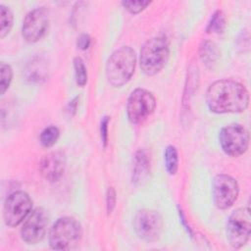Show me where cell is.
Instances as JSON below:
<instances>
[{
    "label": "cell",
    "instance_id": "24",
    "mask_svg": "<svg viewBox=\"0 0 251 251\" xmlns=\"http://www.w3.org/2000/svg\"><path fill=\"white\" fill-rule=\"evenodd\" d=\"M109 123H110V118L108 116H105L102 118L101 123H100V135H101V140L104 148H106L108 144V127H109Z\"/></svg>",
    "mask_w": 251,
    "mask_h": 251
},
{
    "label": "cell",
    "instance_id": "19",
    "mask_svg": "<svg viewBox=\"0 0 251 251\" xmlns=\"http://www.w3.org/2000/svg\"><path fill=\"white\" fill-rule=\"evenodd\" d=\"M59 135H60V131H59L58 127H56L54 126H50L45 127L41 131L39 140H40V143L42 146L51 147L57 142Z\"/></svg>",
    "mask_w": 251,
    "mask_h": 251
},
{
    "label": "cell",
    "instance_id": "10",
    "mask_svg": "<svg viewBox=\"0 0 251 251\" xmlns=\"http://www.w3.org/2000/svg\"><path fill=\"white\" fill-rule=\"evenodd\" d=\"M239 193V187L237 181L227 176H217L212 184V196L214 204L221 210L228 209L236 201Z\"/></svg>",
    "mask_w": 251,
    "mask_h": 251
},
{
    "label": "cell",
    "instance_id": "4",
    "mask_svg": "<svg viewBox=\"0 0 251 251\" xmlns=\"http://www.w3.org/2000/svg\"><path fill=\"white\" fill-rule=\"evenodd\" d=\"M169 58V44L165 37L157 36L147 40L140 50L139 64L147 75L158 74Z\"/></svg>",
    "mask_w": 251,
    "mask_h": 251
},
{
    "label": "cell",
    "instance_id": "21",
    "mask_svg": "<svg viewBox=\"0 0 251 251\" xmlns=\"http://www.w3.org/2000/svg\"><path fill=\"white\" fill-rule=\"evenodd\" d=\"M0 73H1V95H3L5 93V91L8 89L11 81H12V77H13V71L12 68L5 63H1L0 64Z\"/></svg>",
    "mask_w": 251,
    "mask_h": 251
},
{
    "label": "cell",
    "instance_id": "12",
    "mask_svg": "<svg viewBox=\"0 0 251 251\" xmlns=\"http://www.w3.org/2000/svg\"><path fill=\"white\" fill-rule=\"evenodd\" d=\"M49 223L48 213L43 208L34 209L25 219L21 235L25 242L35 244L44 237Z\"/></svg>",
    "mask_w": 251,
    "mask_h": 251
},
{
    "label": "cell",
    "instance_id": "27",
    "mask_svg": "<svg viewBox=\"0 0 251 251\" xmlns=\"http://www.w3.org/2000/svg\"><path fill=\"white\" fill-rule=\"evenodd\" d=\"M178 214H179V218H180V222L182 223V225L185 226V228H186V230L189 232V234L192 236V231H191V228L189 227V226L186 224V221H185V219H184V216H183V214H182V211L181 210H179L178 209Z\"/></svg>",
    "mask_w": 251,
    "mask_h": 251
},
{
    "label": "cell",
    "instance_id": "11",
    "mask_svg": "<svg viewBox=\"0 0 251 251\" xmlns=\"http://www.w3.org/2000/svg\"><path fill=\"white\" fill-rule=\"evenodd\" d=\"M49 27V16L44 7L36 8L26 14L22 26V34L25 41L34 43L39 41Z\"/></svg>",
    "mask_w": 251,
    "mask_h": 251
},
{
    "label": "cell",
    "instance_id": "9",
    "mask_svg": "<svg viewBox=\"0 0 251 251\" xmlns=\"http://www.w3.org/2000/svg\"><path fill=\"white\" fill-rule=\"evenodd\" d=\"M133 227L139 238L146 242H154L159 239L162 232L163 220L156 211L141 210L134 217Z\"/></svg>",
    "mask_w": 251,
    "mask_h": 251
},
{
    "label": "cell",
    "instance_id": "7",
    "mask_svg": "<svg viewBox=\"0 0 251 251\" xmlns=\"http://www.w3.org/2000/svg\"><path fill=\"white\" fill-rule=\"evenodd\" d=\"M156 99L151 92L143 88L134 89L127 100L126 114L130 123H143L155 110Z\"/></svg>",
    "mask_w": 251,
    "mask_h": 251
},
{
    "label": "cell",
    "instance_id": "1",
    "mask_svg": "<svg viewBox=\"0 0 251 251\" xmlns=\"http://www.w3.org/2000/svg\"><path fill=\"white\" fill-rule=\"evenodd\" d=\"M209 110L216 114L240 113L249 105V93L241 83L221 79L213 82L206 93Z\"/></svg>",
    "mask_w": 251,
    "mask_h": 251
},
{
    "label": "cell",
    "instance_id": "18",
    "mask_svg": "<svg viewBox=\"0 0 251 251\" xmlns=\"http://www.w3.org/2000/svg\"><path fill=\"white\" fill-rule=\"evenodd\" d=\"M225 27H226L225 14L221 10H218L212 15V17L208 23L206 30H207V32L221 33L225 29Z\"/></svg>",
    "mask_w": 251,
    "mask_h": 251
},
{
    "label": "cell",
    "instance_id": "17",
    "mask_svg": "<svg viewBox=\"0 0 251 251\" xmlns=\"http://www.w3.org/2000/svg\"><path fill=\"white\" fill-rule=\"evenodd\" d=\"M13 13L10 10V8L0 5V23H1V28H0V37L4 38L11 30L13 26Z\"/></svg>",
    "mask_w": 251,
    "mask_h": 251
},
{
    "label": "cell",
    "instance_id": "5",
    "mask_svg": "<svg viewBox=\"0 0 251 251\" xmlns=\"http://www.w3.org/2000/svg\"><path fill=\"white\" fill-rule=\"evenodd\" d=\"M251 232V217L248 208L236 209L226 222V238L231 247L238 249L247 243Z\"/></svg>",
    "mask_w": 251,
    "mask_h": 251
},
{
    "label": "cell",
    "instance_id": "26",
    "mask_svg": "<svg viewBox=\"0 0 251 251\" xmlns=\"http://www.w3.org/2000/svg\"><path fill=\"white\" fill-rule=\"evenodd\" d=\"M77 102H78V97H75L69 104V108H68V111L71 115H74L75 113V110H76V106H77Z\"/></svg>",
    "mask_w": 251,
    "mask_h": 251
},
{
    "label": "cell",
    "instance_id": "22",
    "mask_svg": "<svg viewBox=\"0 0 251 251\" xmlns=\"http://www.w3.org/2000/svg\"><path fill=\"white\" fill-rule=\"evenodd\" d=\"M151 2L145 0H131V1H123V7L131 14H138L143 11Z\"/></svg>",
    "mask_w": 251,
    "mask_h": 251
},
{
    "label": "cell",
    "instance_id": "16",
    "mask_svg": "<svg viewBox=\"0 0 251 251\" xmlns=\"http://www.w3.org/2000/svg\"><path fill=\"white\" fill-rule=\"evenodd\" d=\"M164 161H165V167L169 175L173 176L176 173L178 168V156H177V150L175 146L169 145L165 149L164 153Z\"/></svg>",
    "mask_w": 251,
    "mask_h": 251
},
{
    "label": "cell",
    "instance_id": "15",
    "mask_svg": "<svg viewBox=\"0 0 251 251\" xmlns=\"http://www.w3.org/2000/svg\"><path fill=\"white\" fill-rule=\"evenodd\" d=\"M220 56V51L212 41H205L200 47V58L207 65L212 66Z\"/></svg>",
    "mask_w": 251,
    "mask_h": 251
},
{
    "label": "cell",
    "instance_id": "6",
    "mask_svg": "<svg viewBox=\"0 0 251 251\" xmlns=\"http://www.w3.org/2000/svg\"><path fill=\"white\" fill-rule=\"evenodd\" d=\"M223 151L232 157L244 154L249 145L248 130L239 124H232L223 127L219 134Z\"/></svg>",
    "mask_w": 251,
    "mask_h": 251
},
{
    "label": "cell",
    "instance_id": "25",
    "mask_svg": "<svg viewBox=\"0 0 251 251\" xmlns=\"http://www.w3.org/2000/svg\"><path fill=\"white\" fill-rule=\"evenodd\" d=\"M90 43H91L90 36L86 33H82L77 37L76 46L80 50H86L90 46Z\"/></svg>",
    "mask_w": 251,
    "mask_h": 251
},
{
    "label": "cell",
    "instance_id": "23",
    "mask_svg": "<svg viewBox=\"0 0 251 251\" xmlns=\"http://www.w3.org/2000/svg\"><path fill=\"white\" fill-rule=\"evenodd\" d=\"M116 202H117V194L114 187H108L106 192V208H107L108 215H110L114 211L116 207Z\"/></svg>",
    "mask_w": 251,
    "mask_h": 251
},
{
    "label": "cell",
    "instance_id": "20",
    "mask_svg": "<svg viewBox=\"0 0 251 251\" xmlns=\"http://www.w3.org/2000/svg\"><path fill=\"white\" fill-rule=\"evenodd\" d=\"M74 68L76 84L79 86H84L87 81V72L81 58L75 57L74 59Z\"/></svg>",
    "mask_w": 251,
    "mask_h": 251
},
{
    "label": "cell",
    "instance_id": "3",
    "mask_svg": "<svg viewBox=\"0 0 251 251\" xmlns=\"http://www.w3.org/2000/svg\"><path fill=\"white\" fill-rule=\"evenodd\" d=\"M82 236L78 221L72 217L58 219L49 232V245L54 250H71L76 247Z\"/></svg>",
    "mask_w": 251,
    "mask_h": 251
},
{
    "label": "cell",
    "instance_id": "2",
    "mask_svg": "<svg viewBox=\"0 0 251 251\" xmlns=\"http://www.w3.org/2000/svg\"><path fill=\"white\" fill-rule=\"evenodd\" d=\"M136 65V55L133 49L123 46L114 51L106 63V77L108 82L116 87L126 84L132 76Z\"/></svg>",
    "mask_w": 251,
    "mask_h": 251
},
{
    "label": "cell",
    "instance_id": "8",
    "mask_svg": "<svg viewBox=\"0 0 251 251\" xmlns=\"http://www.w3.org/2000/svg\"><path fill=\"white\" fill-rule=\"evenodd\" d=\"M32 201L24 191H16L10 194L3 207V219L8 226L14 227L20 225L30 213Z\"/></svg>",
    "mask_w": 251,
    "mask_h": 251
},
{
    "label": "cell",
    "instance_id": "14",
    "mask_svg": "<svg viewBox=\"0 0 251 251\" xmlns=\"http://www.w3.org/2000/svg\"><path fill=\"white\" fill-rule=\"evenodd\" d=\"M149 173V161L144 151L139 150L134 157L133 170H132V181H141Z\"/></svg>",
    "mask_w": 251,
    "mask_h": 251
},
{
    "label": "cell",
    "instance_id": "13",
    "mask_svg": "<svg viewBox=\"0 0 251 251\" xmlns=\"http://www.w3.org/2000/svg\"><path fill=\"white\" fill-rule=\"evenodd\" d=\"M66 168V157L62 152H50L43 156L39 164V170L42 176L54 182L60 179Z\"/></svg>",
    "mask_w": 251,
    "mask_h": 251
}]
</instances>
